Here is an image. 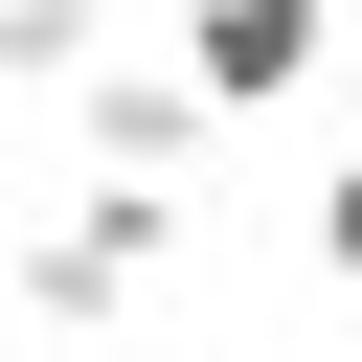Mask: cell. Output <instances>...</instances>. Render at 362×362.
Returning <instances> with one entry per match:
<instances>
[{
  "label": "cell",
  "mask_w": 362,
  "mask_h": 362,
  "mask_svg": "<svg viewBox=\"0 0 362 362\" xmlns=\"http://www.w3.org/2000/svg\"><path fill=\"white\" fill-rule=\"evenodd\" d=\"M181 226H204V181H45V204L0 226V317H45V339H113V317L181 272Z\"/></svg>",
  "instance_id": "1"
},
{
  "label": "cell",
  "mask_w": 362,
  "mask_h": 362,
  "mask_svg": "<svg viewBox=\"0 0 362 362\" xmlns=\"http://www.w3.org/2000/svg\"><path fill=\"white\" fill-rule=\"evenodd\" d=\"M181 68H204V90H226V136H249V113L339 90V68H362V23H339V0H181Z\"/></svg>",
  "instance_id": "2"
},
{
  "label": "cell",
  "mask_w": 362,
  "mask_h": 362,
  "mask_svg": "<svg viewBox=\"0 0 362 362\" xmlns=\"http://www.w3.org/2000/svg\"><path fill=\"white\" fill-rule=\"evenodd\" d=\"M68 158H90V181H204V158H226V90H204L181 45H158V68H90V90H68Z\"/></svg>",
  "instance_id": "3"
},
{
  "label": "cell",
  "mask_w": 362,
  "mask_h": 362,
  "mask_svg": "<svg viewBox=\"0 0 362 362\" xmlns=\"http://www.w3.org/2000/svg\"><path fill=\"white\" fill-rule=\"evenodd\" d=\"M90 68H113L90 0H0V90H90Z\"/></svg>",
  "instance_id": "4"
},
{
  "label": "cell",
  "mask_w": 362,
  "mask_h": 362,
  "mask_svg": "<svg viewBox=\"0 0 362 362\" xmlns=\"http://www.w3.org/2000/svg\"><path fill=\"white\" fill-rule=\"evenodd\" d=\"M294 226H317V272H362V136L317 158V204H294Z\"/></svg>",
  "instance_id": "5"
},
{
  "label": "cell",
  "mask_w": 362,
  "mask_h": 362,
  "mask_svg": "<svg viewBox=\"0 0 362 362\" xmlns=\"http://www.w3.org/2000/svg\"><path fill=\"white\" fill-rule=\"evenodd\" d=\"M23 204H45V181H23V158H0V226H23Z\"/></svg>",
  "instance_id": "6"
},
{
  "label": "cell",
  "mask_w": 362,
  "mask_h": 362,
  "mask_svg": "<svg viewBox=\"0 0 362 362\" xmlns=\"http://www.w3.org/2000/svg\"><path fill=\"white\" fill-rule=\"evenodd\" d=\"M339 136H362V68H339Z\"/></svg>",
  "instance_id": "7"
}]
</instances>
